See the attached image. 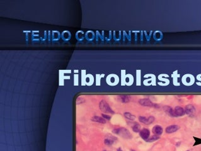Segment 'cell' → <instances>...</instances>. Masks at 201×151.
Segmentation results:
<instances>
[{
	"label": "cell",
	"instance_id": "ffe728a7",
	"mask_svg": "<svg viewBox=\"0 0 201 151\" xmlns=\"http://www.w3.org/2000/svg\"><path fill=\"white\" fill-rule=\"evenodd\" d=\"M104 151H106V150H104Z\"/></svg>",
	"mask_w": 201,
	"mask_h": 151
},
{
	"label": "cell",
	"instance_id": "7a4b0ae2",
	"mask_svg": "<svg viewBox=\"0 0 201 151\" xmlns=\"http://www.w3.org/2000/svg\"><path fill=\"white\" fill-rule=\"evenodd\" d=\"M99 107L100 109L103 112L105 113H111V114H113L114 111L112 110L110 105L105 102V100H102L101 102H100L99 103Z\"/></svg>",
	"mask_w": 201,
	"mask_h": 151
},
{
	"label": "cell",
	"instance_id": "3957f363",
	"mask_svg": "<svg viewBox=\"0 0 201 151\" xmlns=\"http://www.w3.org/2000/svg\"><path fill=\"white\" fill-rule=\"evenodd\" d=\"M139 120L141 122L143 123L144 124L149 125L151 124L152 123L154 122V121H155V117H153V116H150V117H149L140 116V117H139Z\"/></svg>",
	"mask_w": 201,
	"mask_h": 151
},
{
	"label": "cell",
	"instance_id": "7c38bea8",
	"mask_svg": "<svg viewBox=\"0 0 201 151\" xmlns=\"http://www.w3.org/2000/svg\"><path fill=\"white\" fill-rule=\"evenodd\" d=\"M164 110L165 111V112L169 115L171 117H175V113H174V110H173L172 108L170 106H166L164 107Z\"/></svg>",
	"mask_w": 201,
	"mask_h": 151
},
{
	"label": "cell",
	"instance_id": "5bb4252c",
	"mask_svg": "<svg viewBox=\"0 0 201 151\" xmlns=\"http://www.w3.org/2000/svg\"><path fill=\"white\" fill-rule=\"evenodd\" d=\"M120 98H121V101H122V103H128L129 102V100H130V98H129V96L122 95L120 96Z\"/></svg>",
	"mask_w": 201,
	"mask_h": 151
},
{
	"label": "cell",
	"instance_id": "8fae6325",
	"mask_svg": "<svg viewBox=\"0 0 201 151\" xmlns=\"http://www.w3.org/2000/svg\"><path fill=\"white\" fill-rule=\"evenodd\" d=\"M92 120L95 122L100 123H106V122H107V121L104 118L98 117V116H93L92 118Z\"/></svg>",
	"mask_w": 201,
	"mask_h": 151
},
{
	"label": "cell",
	"instance_id": "4fadbf2b",
	"mask_svg": "<svg viewBox=\"0 0 201 151\" xmlns=\"http://www.w3.org/2000/svg\"><path fill=\"white\" fill-rule=\"evenodd\" d=\"M124 117L126 118L127 119H128L129 120H134L136 119V117L133 115L132 114H131L130 113H129V112H126L124 114Z\"/></svg>",
	"mask_w": 201,
	"mask_h": 151
},
{
	"label": "cell",
	"instance_id": "2e32d148",
	"mask_svg": "<svg viewBox=\"0 0 201 151\" xmlns=\"http://www.w3.org/2000/svg\"><path fill=\"white\" fill-rule=\"evenodd\" d=\"M158 139H159V136L153 135V136H152L151 137L149 138V139L146 140V142H152L156 141V140H157Z\"/></svg>",
	"mask_w": 201,
	"mask_h": 151
},
{
	"label": "cell",
	"instance_id": "9c48e42d",
	"mask_svg": "<svg viewBox=\"0 0 201 151\" xmlns=\"http://www.w3.org/2000/svg\"><path fill=\"white\" fill-rule=\"evenodd\" d=\"M174 113L175 117H181L185 114V110L181 106H177L174 109Z\"/></svg>",
	"mask_w": 201,
	"mask_h": 151
},
{
	"label": "cell",
	"instance_id": "5b68a950",
	"mask_svg": "<svg viewBox=\"0 0 201 151\" xmlns=\"http://www.w3.org/2000/svg\"><path fill=\"white\" fill-rule=\"evenodd\" d=\"M185 113L188 115L192 116L195 113V108L192 105H188L185 108Z\"/></svg>",
	"mask_w": 201,
	"mask_h": 151
},
{
	"label": "cell",
	"instance_id": "277c9868",
	"mask_svg": "<svg viewBox=\"0 0 201 151\" xmlns=\"http://www.w3.org/2000/svg\"><path fill=\"white\" fill-rule=\"evenodd\" d=\"M117 139V137H115L114 136L112 135H108L107 136V137L104 140V143L107 145H112L114 141L116 140Z\"/></svg>",
	"mask_w": 201,
	"mask_h": 151
},
{
	"label": "cell",
	"instance_id": "8992f818",
	"mask_svg": "<svg viewBox=\"0 0 201 151\" xmlns=\"http://www.w3.org/2000/svg\"><path fill=\"white\" fill-rule=\"evenodd\" d=\"M139 135L142 139L147 140L149 138L150 132L147 128H143V129L141 130V131L139 132Z\"/></svg>",
	"mask_w": 201,
	"mask_h": 151
},
{
	"label": "cell",
	"instance_id": "6da1fadb",
	"mask_svg": "<svg viewBox=\"0 0 201 151\" xmlns=\"http://www.w3.org/2000/svg\"><path fill=\"white\" fill-rule=\"evenodd\" d=\"M112 132H113V133H114V134L119 135H121L122 137L124 138V139H131V138H132V135H131V134H130L129 131L126 128L121 127V128H115V129H113Z\"/></svg>",
	"mask_w": 201,
	"mask_h": 151
},
{
	"label": "cell",
	"instance_id": "d6986e66",
	"mask_svg": "<svg viewBox=\"0 0 201 151\" xmlns=\"http://www.w3.org/2000/svg\"><path fill=\"white\" fill-rule=\"evenodd\" d=\"M117 151H123L122 150V149H121V148H118V149H117Z\"/></svg>",
	"mask_w": 201,
	"mask_h": 151
},
{
	"label": "cell",
	"instance_id": "52a82bcc",
	"mask_svg": "<svg viewBox=\"0 0 201 151\" xmlns=\"http://www.w3.org/2000/svg\"><path fill=\"white\" fill-rule=\"evenodd\" d=\"M139 103L140 105L144 106H154V104L148 98H142V99H139Z\"/></svg>",
	"mask_w": 201,
	"mask_h": 151
},
{
	"label": "cell",
	"instance_id": "ba28073f",
	"mask_svg": "<svg viewBox=\"0 0 201 151\" xmlns=\"http://www.w3.org/2000/svg\"><path fill=\"white\" fill-rule=\"evenodd\" d=\"M179 128H180V127L177 125H172L167 127L165 129V132L167 134H172V133L176 132Z\"/></svg>",
	"mask_w": 201,
	"mask_h": 151
},
{
	"label": "cell",
	"instance_id": "ac0fdd59",
	"mask_svg": "<svg viewBox=\"0 0 201 151\" xmlns=\"http://www.w3.org/2000/svg\"><path fill=\"white\" fill-rule=\"evenodd\" d=\"M102 116L103 117V118H104L105 120H110V119L111 118V117H110V116L106 115V114H104V113H102Z\"/></svg>",
	"mask_w": 201,
	"mask_h": 151
},
{
	"label": "cell",
	"instance_id": "9a60e30c",
	"mask_svg": "<svg viewBox=\"0 0 201 151\" xmlns=\"http://www.w3.org/2000/svg\"><path fill=\"white\" fill-rule=\"evenodd\" d=\"M132 130L134 132H139L141 131V125L139 123H136L132 127Z\"/></svg>",
	"mask_w": 201,
	"mask_h": 151
},
{
	"label": "cell",
	"instance_id": "30bf717a",
	"mask_svg": "<svg viewBox=\"0 0 201 151\" xmlns=\"http://www.w3.org/2000/svg\"><path fill=\"white\" fill-rule=\"evenodd\" d=\"M152 131H153V133L155 135L159 136L163 134V128H162L161 126H159V125H155V126L153 128Z\"/></svg>",
	"mask_w": 201,
	"mask_h": 151
},
{
	"label": "cell",
	"instance_id": "e0dca14e",
	"mask_svg": "<svg viewBox=\"0 0 201 151\" xmlns=\"http://www.w3.org/2000/svg\"><path fill=\"white\" fill-rule=\"evenodd\" d=\"M84 99L83 98L81 97H79L77 98L76 99V103L77 104H81L82 103H84Z\"/></svg>",
	"mask_w": 201,
	"mask_h": 151
}]
</instances>
